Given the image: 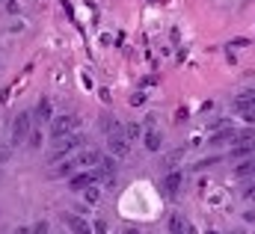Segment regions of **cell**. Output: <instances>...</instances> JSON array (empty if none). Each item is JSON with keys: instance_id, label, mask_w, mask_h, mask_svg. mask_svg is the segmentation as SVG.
<instances>
[{"instance_id": "cell-20", "label": "cell", "mask_w": 255, "mask_h": 234, "mask_svg": "<svg viewBox=\"0 0 255 234\" xmlns=\"http://www.w3.org/2000/svg\"><path fill=\"white\" fill-rule=\"evenodd\" d=\"M48 232H51V226H48L45 220H39V223L33 226V234H48Z\"/></svg>"}, {"instance_id": "cell-6", "label": "cell", "mask_w": 255, "mask_h": 234, "mask_svg": "<svg viewBox=\"0 0 255 234\" xmlns=\"http://www.w3.org/2000/svg\"><path fill=\"white\" fill-rule=\"evenodd\" d=\"M107 148H110V154L116 157V160H122L130 154V142H128L122 133H113V136H107Z\"/></svg>"}, {"instance_id": "cell-8", "label": "cell", "mask_w": 255, "mask_h": 234, "mask_svg": "<svg viewBox=\"0 0 255 234\" xmlns=\"http://www.w3.org/2000/svg\"><path fill=\"white\" fill-rule=\"evenodd\" d=\"M36 121H42V124H51V121H54V104H51L48 98L39 101V107H36Z\"/></svg>"}, {"instance_id": "cell-17", "label": "cell", "mask_w": 255, "mask_h": 234, "mask_svg": "<svg viewBox=\"0 0 255 234\" xmlns=\"http://www.w3.org/2000/svg\"><path fill=\"white\" fill-rule=\"evenodd\" d=\"M139 133H142V127H139V124H136V121H130V124H128V127H122V136H125L128 142H130V139H136V136H139Z\"/></svg>"}, {"instance_id": "cell-19", "label": "cell", "mask_w": 255, "mask_h": 234, "mask_svg": "<svg viewBox=\"0 0 255 234\" xmlns=\"http://www.w3.org/2000/svg\"><path fill=\"white\" fill-rule=\"evenodd\" d=\"M27 145H30V148H39V145H42V133H39V130H30Z\"/></svg>"}, {"instance_id": "cell-15", "label": "cell", "mask_w": 255, "mask_h": 234, "mask_svg": "<svg viewBox=\"0 0 255 234\" xmlns=\"http://www.w3.org/2000/svg\"><path fill=\"white\" fill-rule=\"evenodd\" d=\"M77 172V163H74V157H68V160H63L60 166H57V175H74Z\"/></svg>"}, {"instance_id": "cell-16", "label": "cell", "mask_w": 255, "mask_h": 234, "mask_svg": "<svg viewBox=\"0 0 255 234\" xmlns=\"http://www.w3.org/2000/svg\"><path fill=\"white\" fill-rule=\"evenodd\" d=\"M83 199H86V205H98L101 202V190L98 187H86L83 190Z\"/></svg>"}, {"instance_id": "cell-11", "label": "cell", "mask_w": 255, "mask_h": 234, "mask_svg": "<svg viewBox=\"0 0 255 234\" xmlns=\"http://www.w3.org/2000/svg\"><path fill=\"white\" fill-rule=\"evenodd\" d=\"M142 145H145L148 151H160L163 139H160V133H157V130H145V133H142Z\"/></svg>"}, {"instance_id": "cell-29", "label": "cell", "mask_w": 255, "mask_h": 234, "mask_svg": "<svg viewBox=\"0 0 255 234\" xmlns=\"http://www.w3.org/2000/svg\"><path fill=\"white\" fill-rule=\"evenodd\" d=\"M0 3H6V0H0Z\"/></svg>"}, {"instance_id": "cell-14", "label": "cell", "mask_w": 255, "mask_h": 234, "mask_svg": "<svg viewBox=\"0 0 255 234\" xmlns=\"http://www.w3.org/2000/svg\"><path fill=\"white\" fill-rule=\"evenodd\" d=\"M235 175H238V178H255V160H247V163H241V166L235 169Z\"/></svg>"}, {"instance_id": "cell-3", "label": "cell", "mask_w": 255, "mask_h": 234, "mask_svg": "<svg viewBox=\"0 0 255 234\" xmlns=\"http://www.w3.org/2000/svg\"><path fill=\"white\" fill-rule=\"evenodd\" d=\"M255 154V130H238L232 142V157H253Z\"/></svg>"}, {"instance_id": "cell-10", "label": "cell", "mask_w": 255, "mask_h": 234, "mask_svg": "<svg viewBox=\"0 0 255 234\" xmlns=\"http://www.w3.org/2000/svg\"><path fill=\"white\" fill-rule=\"evenodd\" d=\"M250 107H255V89L241 92V95L235 98V110H238V113H244V110H250Z\"/></svg>"}, {"instance_id": "cell-7", "label": "cell", "mask_w": 255, "mask_h": 234, "mask_svg": "<svg viewBox=\"0 0 255 234\" xmlns=\"http://www.w3.org/2000/svg\"><path fill=\"white\" fill-rule=\"evenodd\" d=\"M74 163H77V172H80V169H92V166L101 163V151H98V148H86V151H80V154L74 157Z\"/></svg>"}, {"instance_id": "cell-5", "label": "cell", "mask_w": 255, "mask_h": 234, "mask_svg": "<svg viewBox=\"0 0 255 234\" xmlns=\"http://www.w3.org/2000/svg\"><path fill=\"white\" fill-rule=\"evenodd\" d=\"M98 181V172H89V169H80V172H74V175L68 178V187L74 190V193H83L86 187H92Z\"/></svg>"}, {"instance_id": "cell-18", "label": "cell", "mask_w": 255, "mask_h": 234, "mask_svg": "<svg viewBox=\"0 0 255 234\" xmlns=\"http://www.w3.org/2000/svg\"><path fill=\"white\" fill-rule=\"evenodd\" d=\"M101 130H107V136H113V133H119V124L107 116V118H101Z\"/></svg>"}, {"instance_id": "cell-22", "label": "cell", "mask_w": 255, "mask_h": 234, "mask_svg": "<svg viewBox=\"0 0 255 234\" xmlns=\"http://www.w3.org/2000/svg\"><path fill=\"white\" fill-rule=\"evenodd\" d=\"M92 234H107V223H104V220H98V223H95V229H92Z\"/></svg>"}, {"instance_id": "cell-23", "label": "cell", "mask_w": 255, "mask_h": 234, "mask_svg": "<svg viewBox=\"0 0 255 234\" xmlns=\"http://www.w3.org/2000/svg\"><path fill=\"white\" fill-rule=\"evenodd\" d=\"M3 9H6V12H12V15H18V3H15V0H6V3H3Z\"/></svg>"}, {"instance_id": "cell-25", "label": "cell", "mask_w": 255, "mask_h": 234, "mask_svg": "<svg viewBox=\"0 0 255 234\" xmlns=\"http://www.w3.org/2000/svg\"><path fill=\"white\" fill-rule=\"evenodd\" d=\"M178 160H181V151H172V154H169V157H166V163H169V166H175V163H178Z\"/></svg>"}, {"instance_id": "cell-1", "label": "cell", "mask_w": 255, "mask_h": 234, "mask_svg": "<svg viewBox=\"0 0 255 234\" xmlns=\"http://www.w3.org/2000/svg\"><path fill=\"white\" fill-rule=\"evenodd\" d=\"M77 127H80V116H77V113H63V116H54V121H51V136H54V142H60L63 136L77 133Z\"/></svg>"}, {"instance_id": "cell-28", "label": "cell", "mask_w": 255, "mask_h": 234, "mask_svg": "<svg viewBox=\"0 0 255 234\" xmlns=\"http://www.w3.org/2000/svg\"><path fill=\"white\" fill-rule=\"evenodd\" d=\"M208 234H217V232H208Z\"/></svg>"}, {"instance_id": "cell-4", "label": "cell", "mask_w": 255, "mask_h": 234, "mask_svg": "<svg viewBox=\"0 0 255 234\" xmlns=\"http://www.w3.org/2000/svg\"><path fill=\"white\" fill-rule=\"evenodd\" d=\"M30 130H33V116L30 113H18L15 121H12V145H21V142H27V136H30Z\"/></svg>"}, {"instance_id": "cell-12", "label": "cell", "mask_w": 255, "mask_h": 234, "mask_svg": "<svg viewBox=\"0 0 255 234\" xmlns=\"http://www.w3.org/2000/svg\"><path fill=\"white\" fill-rule=\"evenodd\" d=\"M166 232H169V234H187V223H184V217L172 214V217H169V223H166Z\"/></svg>"}, {"instance_id": "cell-27", "label": "cell", "mask_w": 255, "mask_h": 234, "mask_svg": "<svg viewBox=\"0 0 255 234\" xmlns=\"http://www.w3.org/2000/svg\"><path fill=\"white\" fill-rule=\"evenodd\" d=\"M125 234H139V232H133V229H128V232Z\"/></svg>"}, {"instance_id": "cell-24", "label": "cell", "mask_w": 255, "mask_h": 234, "mask_svg": "<svg viewBox=\"0 0 255 234\" xmlns=\"http://www.w3.org/2000/svg\"><path fill=\"white\" fill-rule=\"evenodd\" d=\"M244 199H250V202H255V181L250 184V187H247V190H244Z\"/></svg>"}, {"instance_id": "cell-21", "label": "cell", "mask_w": 255, "mask_h": 234, "mask_svg": "<svg viewBox=\"0 0 255 234\" xmlns=\"http://www.w3.org/2000/svg\"><path fill=\"white\" fill-rule=\"evenodd\" d=\"M241 116L247 118V124H255V107H250V110H244Z\"/></svg>"}, {"instance_id": "cell-2", "label": "cell", "mask_w": 255, "mask_h": 234, "mask_svg": "<svg viewBox=\"0 0 255 234\" xmlns=\"http://www.w3.org/2000/svg\"><path fill=\"white\" fill-rule=\"evenodd\" d=\"M80 145H83V133L63 136L60 142H54V154H51V160H54V163H63V160H68V154H71V151H77Z\"/></svg>"}, {"instance_id": "cell-9", "label": "cell", "mask_w": 255, "mask_h": 234, "mask_svg": "<svg viewBox=\"0 0 255 234\" xmlns=\"http://www.w3.org/2000/svg\"><path fill=\"white\" fill-rule=\"evenodd\" d=\"M65 223H68L71 234H92V226H89L83 217H74V214H68V217H65Z\"/></svg>"}, {"instance_id": "cell-26", "label": "cell", "mask_w": 255, "mask_h": 234, "mask_svg": "<svg viewBox=\"0 0 255 234\" xmlns=\"http://www.w3.org/2000/svg\"><path fill=\"white\" fill-rule=\"evenodd\" d=\"M187 234H199V232H196V229H190V226H187Z\"/></svg>"}, {"instance_id": "cell-13", "label": "cell", "mask_w": 255, "mask_h": 234, "mask_svg": "<svg viewBox=\"0 0 255 234\" xmlns=\"http://www.w3.org/2000/svg\"><path fill=\"white\" fill-rule=\"evenodd\" d=\"M163 187H166V193L172 196V193H178L181 190V172H169L166 181H163Z\"/></svg>"}]
</instances>
